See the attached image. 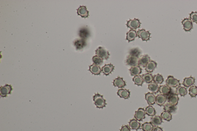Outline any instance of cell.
I'll use <instances>...</instances> for the list:
<instances>
[{"mask_svg": "<svg viewBox=\"0 0 197 131\" xmlns=\"http://www.w3.org/2000/svg\"><path fill=\"white\" fill-rule=\"evenodd\" d=\"M93 100L95 104L99 108H103L106 106V100L104 99L103 96L99 93H96L93 96Z\"/></svg>", "mask_w": 197, "mask_h": 131, "instance_id": "6da1fadb", "label": "cell"}, {"mask_svg": "<svg viewBox=\"0 0 197 131\" xmlns=\"http://www.w3.org/2000/svg\"><path fill=\"white\" fill-rule=\"evenodd\" d=\"M96 53L97 56L101 57L103 60H107L110 57L108 51L103 47H99L96 50Z\"/></svg>", "mask_w": 197, "mask_h": 131, "instance_id": "7a4b0ae2", "label": "cell"}, {"mask_svg": "<svg viewBox=\"0 0 197 131\" xmlns=\"http://www.w3.org/2000/svg\"><path fill=\"white\" fill-rule=\"evenodd\" d=\"M166 85L169 87L176 88L180 86V84L179 80L175 79L172 76H169L166 81Z\"/></svg>", "mask_w": 197, "mask_h": 131, "instance_id": "3957f363", "label": "cell"}, {"mask_svg": "<svg viewBox=\"0 0 197 131\" xmlns=\"http://www.w3.org/2000/svg\"><path fill=\"white\" fill-rule=\"evenodd\" d=\"M141 24V23H140L139 20L134 18L133 20L130 19L129 21H127L126 25L128 27L134 30L140 27Z\"/></svg>", "mask_w": 197, "mask_h": 131, "instance_id": "277c9868", "label": "cell"}, {"mask_svg": "<svg viewBox=\"0 0 197 131\" xmlns=\"http://www.w3.org/2000/svg\"><path fill=\"white\" fill-rule=\"evenodd\" d=\"M137 34L139 38H141L143 40L147 41L149 40L150 38V35L151 33L148 31H146L145 29H141L139 30L137 32Z\"/></svg>", "mask_w": 197, "mask_h": 131, "instance_id": "5b68a950", "label": "cell"}, {"mask_svg": "<svg viewBox=\"0 0 197 131\" xmlns=\"http://www.w3.org/2000/svg\"><path fill=\"white\" fill-rule=\"evenodd\" d=\"M184 30L186 32L191 31L193 28V22L190 19L185 18L182 22Z\"/></svg>", "mask_w": 197, "mask_h": 131, "instance_id": "8992f818", "label": "cell"}, {"mask_svg": "<svg viewBox=\"0 0 197 131\" xmlns=\"http://www.w3.org/2000/svg\"><path fill=\"white\" fill-rule=\"evenodd\" d=\"M12 87L10 85H6L3 86H1L0 88V93L1 96L6 97L8 95L10 94L12 91Z\"/></svg>", "mask_w": 197, "mask_h": 131, "instance_id": "52a82bcc", "label": "cell"}, {"mask_svg": "<svg viewBox=\"0 0 197 131\" xmlns=\"http://www.w3.org/2000/svg\"><path fill=\"white\" fill-rule=\"evenodd\" d=\"M139 58L131 56H128L126 60L127 64L129 66L133 67L139 65Z\"/></svg>", "mask_w": 197, "mask_h": 131, "instance_id": "ba28073f", "label": "cell"}, {"mask_svg": "<svg viewBox=\"0 0 197 131\" xmlns=\"http://www.w3.org/2000/svg\"><path fill=\"white\" fill-rule=\"evenodd\" d=\"M146 114V112L144 108H139L138 110L136 111L134 118L137 120L141 121L145 119Z\"/></svg>", "mask_w": 197, "mask_h": 131, "instance_id": "9c48e42d", "label": "cell"}, {"mask_svg": "<svg viewBox=\"0 0 197 131\" xmlns=\"http://www.w3.org/2000/svg\"><path fill=\"white\" fill-rule=\"evenodd\" d=\"M179 98L178 95L176 93H172L169 97L168 98V104L174 106L178 105Z\"/></svg>", "mask_w": 197, "mask_h": 131, "instance_id": "30bf717a", "label": "cell"}, {"mask_svg": "<svg viewBox=\"0 0 197 131\" xmlns=\"http://www.w3.org/2000/svg\"><path fill=\"white\" fill-rule=\"evenodd\" d=\"M114 66L112 64L105 65L102 68V71L105 75H110L114 70Z\"/></svg>", "mask_w": 197, "mask_h": 131, "instance_id": "8fae6325", "label": "cell"}, {"mask_svg": "<svg viewBox=\"0 0 197 131\" xmlns=\"http://www.w3.org/2000/svg\"><path fill=\"white\" fill-rule=\"evenodd\" d=\"M87 45L86 40L81 38L76 40L74 43V45L76 47V49L81 50L85 47Z\"/></svg>", "mask_w": 197, "mask_h": 131, "instance_id": "7c38bea8", "label": "cell"}, {"mask_svg": "<svg viewBox=\"0 0 197 131\" xmlns=\"http://www.w3.org/2000/svg\"><path fill=\"white\" fill-rule=\"evenodd\" d=\"M150 61V57L147 54L144 55L140 57L139 60V65L143 67H146V65Z\"/></svg>", "mask_w": 197, "mask_h": 131, "instance_id": "4fadbf2b", "label": "cell"}, {"mask_svg": "<svg viewBox=\"0 0 197 131\" xmlns=\"http://www.w3.org/2000/svg\"><path fill=\"white\" fill-rule=\"evenodd\" d=\"M145 99L149 105H153L156 102V97L153 93H148L145 95Z\"/></svg>", "mask_w": 197, "mask_h": 131, "instance_id": "5bb4252c", "label": "cell"}, {"mask_svg": "<svg viewBox=\"0 0 197 131\" xmlns=\"http://www.w3.org/2000/svg\"><path fill=\"white\" fill-rule=\"evenodd\" d=\"M157 66V64L156 62L154 61L150 60L146 65V67H145V70H146V72L149 73H151L155 69Z\"/></svg>", "mask_w": 197, "mask_h": 131, "instance_id": "9a60e30c", "label": "cell"}, {"mask_svg": "<svg viewBox=\"0 0 197 131\" xmlns=\"http://www.w3.org/2000/svg\"><path fill=\"white\" fill-rule=\"evenodd\" d=\"M167 100L166 96L159 94L156 97V103L159 106H163Z\"/></svg>", "mask_w": 197, "mask_h": 131, "instance_id": "2e32d148", "label": "cell"}, {"mask_svg": "<svg viewBox=\"0 0 197 131\" xmlns=\"http://www.w3.org/2000/svg\"><path fill=\"white\" fill-rule=\"evenodd\" d=\"M77 14L79 15L84 18H87L89 16V11L87 10L86 7L81 6L77 10Z\"/></svg>", "mask_w": 197, "mask_h": 131, "instance_id": "e0dca14e", "label": "cell"}, {"mask_svg": "<svg viewBox=\"0 0 197 131\" xmlns=\"http://www.w3.org/2000/svg\"><path fill=\"white\" fill-rule=\"evenodd\" d=\"M89 71L92 74H94L95 75H99L101 74L102 70L99 66L94 64L90 65Z\"/></svg>", "mask_w": 197, "mask_h": 131, "instance_id": "ac0fdd59", "label": "cell"}, {"mask_svg": "<svg viewBox=\"0 0 197 131\" xmlns=\"http://www.w3.org/2000/svg\"><path fill=\"white\" fill-rule=\"evenodd\" d=\"M118 95L121 98L125 99H128L130 97V92L128 90L120 89L117 92Z\"/></svg>", "mask_w": 197, "mask_h": 131, "instance_id": "d6986e66", "label": "cell"}, {"mask_svg": "<svg viewBox=\"0 0 197 131\" xmlns=\"http://www.w3.org/2000/svg\"><path fill=\"white\" fill-rule=\"evenodd\" d=\"M113 85L115 86H117L120 88H123L126 85V83L125 81L123 80V78L118 77L114 80Z\"/></svg>", "mask_w": 197, "mask_h": 131, "instance_id": "ffe728a7", "label": "cell"}, {"mask_svg": "<svg viewBox=\"0 0 197 131\" xmlns=\"http://www.w3.org/2000/svg\"><path fill=\"white\" fill-rule=\"evenodd\" d=\"M130 74L132 76L139 75L142 72V69L139 65L132 67L129 70Z\"/></svg>", "mask_w": 197, "mask_h": 131, "instance_id": "44dd1931", "label": "cell"}, {"mask_svg": "<svg viewBox=\"0 0 197 131\" xmlns=\"http://www.w3.org/2000/svg\"><path fill=\"white\" fill-rule=\"evenodd\" d=\"M138 36L137 32L136 30L131 29L127 33L126 40L129 42L132 41L134 40L136 37Z\"/></svg>", "mask_w": 197, "mask_h": 131, "instance_id": "7402d4cb", "label": "cell"}, {"mask_svg": "<svg viewBox=\"0 0 197 131\" xmlns=\"http://www.w3.org/2000/svg\"><path fill=\"white\" fill-rule=\"evenodd\" d=\"M171 88L167 85H162L159 87V92L160 94L165 95H167L171 92Z\"/></svg>", "mask_w": 197, "mask_h": 131, "instance_id": "603a6c76", "label": "cell"}, {"mask_svg": "<svg viewBox=\"0 0 197 131\" xmlns=\"http://www.w3.org/2000/svg\"><path fill=\"white\" fill-rule=\"evenodd\" d=\"M195 78L192 77L185 78L184 79L183 85L186 87H189L192 86L195 83Z\"/></svg>", "mask_w": 197, "mask_h": 131, "instance_id": "cb8c5ba5", "label": "cell"}, {"mask_svg": "<svg viewBox=\"0 0 197 131\" xmlns=\"http://www.w3.org/2000/svg\"><path fill=\"white\" fill-rule=\"evenodd\" d=\"M79 35L81 38L86 40L90 36V31L87 28H82L79 30Z\"/></svg>", "mask_w": 197, "mask_h": 131, "instance_id": "d4e9b609", "label": "cell"}, {"mask_svg": "<svg viewBox=\"0 0 197 131\" xmlns=\"http://www.w3.org/2000/svg\"><path fill=\"white\" fill-rule=\"evenodd\" d=\"M129 123V126L131 129L135 130H139L141 126L140 123L138 122V121L135 119H132L130 120Z\"/></svg>", "mask_w": 197, "mask_h": 131, "instance_id": "484cf974", "label": "cell"}, {"mask_svg": "<svg viewBox=\"0 0 197 131\" xmlns=\"http://www.w3.org/2000/svg\"><path fill=\"white\" fill-rule=\"evenodd\" d=\"M151 122L154 126L157 127L161 124L163 122L162 119L161 117L156 116L151 119Z\"/></svg>", "mask_w": 197, "mask_h": 131, "instance_id": "4316f807", "label": "cell"}, {"mask_svg": "<svg viewBox=\"0 0 197 131\" xmlns=\"http://www.w3.org/2000/svg\"><path fill=\"white\" fill-rule=\"evenodd\" d=\"M176 93L181 97L185 96L187 94V89L183 86H179L176 88Z\"/></svg>", "mask_w": 197, "mask_h": 131, "instance_id": "83f0119b", "label": "cell"}, {"mask_svg": "<svg viewBox=\"0 0 197 131\" xmlns=\"http://www.w3.org/2000/svg\"><path fill=\"white\" fill-rule=\"evenodd\" d=\"M129 53V56L139 58L141 54V51L138 48H135L130 50Z\"/></svg>", "mask_w": 197, "mask_h": 131, "instance_id": "f1b7e54d", "label": "cell"}, {"mask_svg": "<svg viewBox=\"0 0 197 131\" xmlns=\"http://www.w3.org/2000/svg\"><path fill=\"white\" fill-rule=\"evenodd\" d=\"M148 89L152 93H157L159 92V87L158 84L154 82H151L148 85Z\"/></svg>", "mask_w": 197, "mask_h": 131, "instance_id": "f546056e", "label": "cell"}, {"mask_svg": "<svg viewBox=\"0 0 197 131\" xmlns=\"http://www.w3.org/2000/svg\"><path fill=\"white\" fill-rule=\"evenodd\" d=\"M142 129L144 131H153L154 126L151 122H146L143 124L141 127Z\"/></svg>", "mask_w": 197, "mask_h": 131, "instance_id": "4dcf8cb0", "label": "cell"}, {"mask_svg": "<svg viewBox=\"0 0 197 131\" xmlns=\"http://www.w3.org/2000/svg\"><path fill=\"white\" fill-rule=\"evenodd\" d=\"M142 77L143 81L148 84L152 82V81L153 80V76L150 73H148L143 74L142 76Z\"/></svg>", "mask_w": 197, "mask_h": 131, "instance_id": "1f68e13d", "label": "cell"}, {"mask_svg": "<svg viewBox=\"0 0 197 131\" xmlns=\"http://www.w3.org/2000/svg\"><path fill=\"white\" fill-rule=\"evenodd\" d=\"M177 108L176 106L171 105L168 104L165 105L164 107V110L165 111H167L170 113H175L176 111Z\"/></svg>", "mask_w": 197, "mask_h": 131, "instance_id": "d6a6232c", "label": "cell"}, {"mask_svg": "<svg viewBox=\"0 0 197 131\" xmlns=\"http://www.w3.org/2000/svg\"><path fill=\"white\" fill-rule=\"evenodd\" d=\"M146 114L150 116H154L156 114V112L154 108L152 107L151 105L148 106L145 110Z\"/></svg>", "mask_w": 197, "mask_h": 131, "instance_id": "836d02e7", "label": "cell"}, {"mask_svg": "<svg viewBox=\"0 0 197 131\" xmlns=\"http://www.w3.org/2000/svg\"><path fill=\"white\" fill-rule=\"evenodd\" d=\"M161 117L163 120L169 121L172 120V115L170 112L165 111L162 113Z\"/></svg>", "mask_w": 197, "mask_h": 131, "instance_id": "e575fe53", "label": "cell"}, {"mask_svg": "<svg viewBox=\"0 0 197 131\" xmlns=\"http://www.w3.org/2000/svg\"><path fill=\"white\" fill-rule=\"evenodd\" d=\"M133 81L134 82L135 84L138 86H142L143 80L142 77L141 76L138 75L134 76L133 78Z\"/></svg>", "mask_w": 197, "mask_h": 131, "instance_id": "d590c367", "label": "cell"}, {"mask_svg": "<svg viewBox=\"0 0 197 131\" xmlns=\"http://www.w3.org/2000/svg\"><path fill=\"white\" fill-rule=\"evenodd\" d=\"M153 81L157 84H161L164 81V78L161 75L157 74L154 76Z\"/></svg>", "mask_w": 197, "mask_h": 131, "instance_id": "8d00e7d4", "label": "cell"}, {"mask_svg": "<svg viewBox=\"0 0 197 131\" xmlns=\"http://www.w3.org/2000/svg\"><path fill=\"white\" fill-rule=\"evenodd\" d=\"M189 94L192 97H196L197 95V86H193L189 89Z\"/></svg>", "mask_w": 197, "mask_h": 131, "instance_id": "74e56055", "label": "cell"}, {"mask_svg": "<svg viewBox=\"0 0 197 131\" xmlns=\"http://www.w3.org/2000/svg\"><path fill=\"white\" fill-rule=\"evenodd\" d=\"M94 64L99 66L101 65L103 62V60L101 57L97 56H94L92 58Z\"/></svg>", "mask_w": 197, "mask_h": 131, "instance_id": "f35d334b", "label": "cell"}, {"mask_svg": "<svg viewBox=\"0 0 197 131\" xmlns=\"http://www.w3.org/2000/svg\"><path fill=\"white\" fill-rule=\"evenodd\" d=\"M190 18L194 23L197 24V12H192L189 15Z\"/></svg>", "mask_w": 197, "mask_h": 131, "instance_id": "ab89813d", "label": "cell"}, {"mask_svg": "<svg viewBox=\"0 0 197 131\" xmlns=\"http://www.w3.org/2000/svg\"><path fill=\"white\" fill-rule=\"evenodd\" d=\"M120 131H131V128L129 126H124L122 127Z\"/></svg>", "mask_w": 197, "mask_h": 131, "instance_id": "60d3db41", "label": "cell"}, {"mask_svg": "<svg viewBox=\"0 0 197 131\" xmlns=\"http://www.w3.org/2000/svg\"><path fill=\"white\" fill-rule=\"evenodd\" d=\"M154 131H163L160 127H157L154 129Z\"/></svg>", "mask_w": 197, "mask_h": 131, "instance_id": "b9f144b4", "label": "cell"}]
</instances>
